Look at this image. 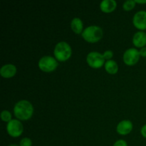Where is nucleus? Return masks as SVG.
I'll use <instances>...</instances> for the list:
<instances>
[{
  "instance_id": "39448f33",
  "label": "nucleus",
  "mask_w": 146,
  "mask_h": 146,
  "mask_svg": "<svg viewBox=\"0 0 146 146\" xmlns=\"http://www.w3.org/2000/svg\"><path fill=\"white\" fill-rule=\"evenodd\" d=\"M86 62L93 68H100L105 64L104 55L97 51H91L87 55Z\"/></svg>"
},
{
  "instance_id": "4be33fe9",
  "label": "nucleus",
  "mask_w": 146,
  "mask_h": 146,
  "mask_svg": "<svg viewBox=\"0 0 146 146\" xmlns=\"http://www.w3.org/2000/svg\"><path fill=\"white\" fill-rule=\"evenodd\" d=\"M135 3L137 4H146V0H144V1H139V0H135Z\"/></svg>"
},
{
  "instance_id": "a211bd4d",
  "label": "nucleus",
  "mask_w": 146,
  "mask_h": 146,
  "mask_svg": "<svg viewBox=\"0 0 146 146\" xmlns=\"http://www.w3.org/2000/svg\"><path fill=\"white\" fill-rule=\"evenodd\" d=\"M103 55H104V58L107 59V61L108 60H111V58L113 56V52L112 51H111V50H108V51H106Z\"/></svg>"
},
{
  "instance_id": "1a4fd4ad",
  "label": "nucleus",
  "mask_w": 146,
  "mask_h": 146,
  "mask_svg": "<svg viewBox=\"0 0 146 146\" xmlns=\"http://www.w3.org/2000/svg\"><path fill=\"white\" fill-rule=\"evenodd\" d=\"M133 123L129 120H123L117 125V133L120 135H125L129 134L133 130Z\"/></svg>"
},
{
  "instance_id": "ddd939ff",
  "label": "nucleus",
  "mask_w": 146,
  "mask_h": 146,
  "mask_svg": "<svg viewBox=\"0 0 146 146\" xmlns=\"http://www.w3.org/2000/svg\"><path fill=\"white\" fill-rule=\"evenodd\" d=\"M71 28L75 34H82V32L84 31V30H83L84 24H83L82 20L81 19L78 18V17L73 19L71 22Z\"/></svg>"
},
{
  "instance_id": "9b49d317",
  "label": "nucleus",
  "mask_w": 146,
  "mask_h": 146,
  "mask_svg": "<svg viewBox=\"0 0 146 146\" xmlns=\"http://www.w3.org/2000/svg\"><path fill=\"white\" fill-rule=\"evenodd\" d=\"M133 44L137 48H143L146 46V33L143 31H138L133 37Z\"/></svg>"
},
{
  "instance_id": "5701e85b",
  "label": "nucleus",
  "mask_w": 146,
  "mask_h": 146,
  "mask_svg": "<svg viewBox=\"0 0 146 146\" xmlns=\"http://www.w3.org/2000/svg\"><path fill=\"white\" fill-rule=\"evenodd\" d=\"M8 146H19V145H17V144H11V145H8Z\"/></svg>"
},
{
  "instance_id": "412c9836",
  "label": "nucleus",
  "mask_w": 146,
  "mask_h": 146,
  "mask_svg": "<svg viewBox=\"0 0 146 146\" xmlns=\"http://www.w3.org/2000/svg\"><path fill=\"white\" fill-rule=\"evenodd\" d=\"M139 52H140V55H141V56L146 57V46L141 48V49L139 51Z\"/></svg>"
},
{
  "instance_id": "4468645a",
  "label": "nucleus",
  "mask_w": 146,
  "mask_h": 146,
  "mask_svg": "<svg viewBox=\"0 0 146 146\" xmlns=\"http://www.w3.org/2000/svg\"><path fill=\"white\" fill-rule=\"evenodd\" d=\"M104 67L107 73L109 74H117L118 71V65L114 60H108L106 61L105 64H104Z\"/></svg>"
},
{
  "instance_id": "aec40b11",
  "label": "nucleus",
  "mask_w": 146,
  "mask_h": 146,
  "mask_svg": "<svg viewBox=\"0 0 146 146\" xmlns=\"http://www.w3.org/2000/svg\"><path fill=\"white\" fill-rule=\"evenodd\" d=\"M141 135H143V137H144V138H146V124H145V125L141 128Z\"/></svg>"
},
{
  "instance_id": "20e7f679",
  "label": "nucleus",
  "mask_w": 146,
  "mask_h": 146,
  "mask_svg": "<svg viewBox=\"0 0 146 146\" xmlns=\"http://www.w3.org/2000/svg\"><path fill=\"white\" fill-rule=\"evenodd\" d=\"M58 66V64L57 60L51 56H45L41 57L38 63V66L40 70L46 73L55 71Z\"/></svg>"
},
{
  "instance_id": "0eeeda50",
  "label": "nucleus",
  "mask_w": 146,
  "mask_h": 146,
  "mask_svg": "<svg viewBox=\"0 0 146 146\" xmlns=\"http://www.w3.org/2000/svg\"><path fill=\"white\" fill-rule=\"evenodd\" d=\"M140 52L139 51L135 48H130L127 49L124 52L123 61L126 65L128 66H134L138 62L140 59Z\"/></svg>"
},
{
  "instance_id": "f3484780",
  "label": "nucleus",
  "mask_w": 146,
  "mask_h": 146,
  "mask_svg": "<svg viewBox=\"0 0 146 146\" xmlns=\"http://www.w3.org/2000/svg\"><path fill=\"white\" fill-rule=\"evenodd\" d=\"M32 141L29 138H24L20 141L19 146H31Z\"/></svg>"
},
{
  "instance_id": "7ed1b4c3",
  "label": "nucleus",
  "mask_w": 146,
  "mask_h": 146,
  "mask_svg": "<svg viewBox=\"0 0 146 146\" xmlns=\"http://www.w3.org/2000/svg\"><path fill=\"white\" fill-rule=\"evenodd\" d=\"M54 54L55 58L58 61L64 62L69 59L72 54V49L69 44L65 41H61L56 45Z\"/></svg>"
},
{
  "instance_id": "f03ea898",
  "label": "nucleus",
  "mask_w": 146,
  "mask_h": 146,
  "mask_svg": "<svg viewBox=\"0 0 146 146\" xmlns=\"http://www.w3.org/2000/svg\"><path fill=\"white\" fill-rule=\"evenodd\" d=\"M81 36L87 42L96 43L103 38L104 31L98 26H90L84 30Z\"/></svg>"
},
{
  "instance_id": "f257e3e1",
  "label": "nucleus",
  "mask_w": 146,
  "mask_h": 146,
  "mask_svg": "<svg viewBox=\"0 0 146 146\" xmlns=\"http://www.w3.org/2000/svg\"><path fill=\"white\" fill-rule=\"evenodd\" d=\"M34 113L33 105L27 100L18 101L14 107V114L16 118L21 121H27L32 117Z\"/></svg>"
},
{
  "instance_id": "6e6552de",
  "label": "nucleus",
  "mask_w": 146,
  "mask_h": 146,
  "mask_svg": "<svg viewBox=\"0 0 146 146\" xmlns=\"http://www.w3.org/2000/svg\"><path fill=\"white\" fill-rule=\"evenodd\" d=\"M133 24L138 29L143 31L146 29V11L142 10L135 14L133 18Z\"/></svg>"
},
{
  "instance_id": "423d86ee",
  "label": "nucleus",
  "mask_w": 146,
  "mask_h": 146,
  "mask_svg": "<svg viewBox=\"0 0 146 146\" xmlns=\"http://www.w3.org/2000/svg\"><path fill=\"white\" fill-rule=\"evenodd\" d=\"M7 131L10 136L17 138L21 136L24 132V127L19 120L12 119L10 122L7 123Z\"/></svg>"
},
{
  "instance_id": "6ab92c4d",
  "label": "nucleus",
  "mask_w": 146,
  "mask_h": 146,
  "mask_svg": "<svg viewBox=\"0 0 146 146\" xmlns=\"http://www.w3.org/2000/svg\"><path fill=\"white\" fill-rule=\"evenodd\" d=\"M113 146H128V144H127V142L125 141L123 139H120L115 141V143H114Z\"/></svg>"
},
{
  "instance_id": "f8f14e48",
  "label": "nucleus",
  "mask_w": 146,
  "mask_h": 146,
  "mask_svg": "<svg viewBox=\"0 0 146 146\" xmlns=\"http://www.w3.org/2000/svg\"><path fill=\"white\" fill-rule=\"evenodd\" d=\"M117 2L115 0H104L100 4V9L104 13H111L116 9Z\"/></svg>"
},
{
  "instance_id": "dca6fc26",
  "label": "nucleus",
  "mask_w": 146,
  "mask_h": 146,
  "mask_svg": "<svg viewBox=\"0 0 146 146\" xmlns=\"http://www.w3.org/2000/svg\"><path fill=\"white\" fill-rule=\"evenodd\" d=\"M1 118L4 122H10L12 120V115L9 111L4 110L1 113Z\"/></svg>"
},
{
  "instance_id": "9d476101",
  "label": "nucleus",
  "mask_w": 146,
  "mask_h": 146,
  "mask_svg": "<svg viewBox=\"0 0 146 146\" xmlns=\"http://www.w3.org/2000/svg\"><path fill=\"white\" fill-rule=\"evenodd\" d=\"M17 68L15 65L11 64H5L0 69V75L5 78H9L14 76L17 74Z\"/></svg>"
},
{
  "instance_id": "2eb2a0df",
  "label": "nucleus",
  "mask_w": 146,
  "mask_h": 146,
  "mask_svg": "<svg viewBox=\"0 0 146 146\" xmlns=\"http://www.w3.org/2000/svg\"><path fill=\"white\" fill-rule=\"evenodd\" d=\"M135 4L136 3H135V1H134V0H128V1H125L123 3V8L126 11H131V10H132L135 7Z\"/></svg>"
}]
</instances>
